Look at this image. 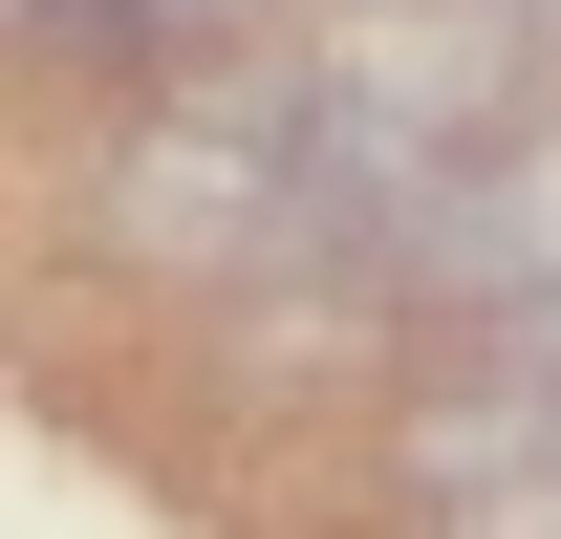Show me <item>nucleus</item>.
<instances>
[{
  "label": "nucleus",
  "mask_w": 561,
  "mask_h": 539,
  "mask_svg": "<svg viewBox=\"0 0 561 539\" xmlns=\"http://www.w3.org/2000/svg\"><path fill=\"white\" fill-rule=\"evenodd\" d=\"M496 389H518V454L561 474V302H518V324H496Z\"/></svg>",
  "instance_id": "f03ea898"
},
{
  "label": "nucleus",
  "mask_w": 561,
  "mask_h": 539,
  "mask_svg": "<svg viewBox=\"0 0 561 539\" xmlns=\"http://www.w3.org/2000/svg\"><path fill=\"white\" fill-rule=\"evenodd\" d=\"M411 302H561V130H518V151H476L454 195L411 216Z\"/></svg>",
  "instance_id": "f257e3e1"
}]
</instances>
